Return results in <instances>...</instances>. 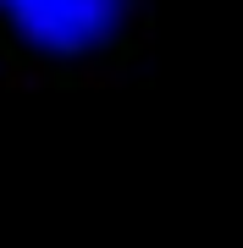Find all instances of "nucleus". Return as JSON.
<instances>
[{"label": "nucleus", "mask_w": 243, "mask_h": 248, "mask_svg": "<svg viewBox=\"0 0 243 248\" xmlns=\"http://www.w3.org/2000/svg\"><path fill=\"white\" fill-rule=\"evenodd\" d=\"M6 22L45 50H89L116 33L127 0H0Z\"/></svg>", "instance_id": "1"}]
</instances>
